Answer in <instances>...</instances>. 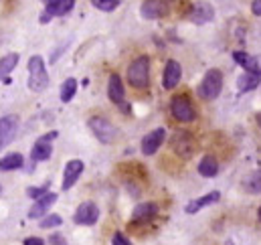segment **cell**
Masks as SVG:
<instances>
[{"label":"cell","mask_w":261,"mask_h":245,"mask_svg":"<svg viewBox=\"0 0 261 245\" xmlns=\"http://www.w3.org/2000/svg\"><path fill=\"white\" fill-rule=\"evenodd\" d=\"M128 81L136 89H146L150 83V59L146 55L134 59L128 67Z\"/></svg>","instance_id":"obj_1"},{"label":"cell","mask_w":261,"mask_h":245,"mask_svg":"<svg viewBox=\"0 0 261 245\" xmlns=\"http://www.w3.org/2000/svg\"><path fill=\"white\" fill-rule=\"evenodd\" d=\"M49 85V73L43 57L35 55L29 59V87L31 91H43Z\"/></svg>","instance_id":"obj_2"},{"label":"cell","mask_w":261,"mask_h":245,"mask_svg":"<svg viewBox=\"0 0 261 245\" xmlns=\"http://www.w3.org/2000/svg\"><path fill=\"white\" fill-rule=\"evenodd\" d=\"M221 89H223V73L219 69H208L200 81L198 95L202 100H215V97H219Z\"/></svg>","instance_id":"obj_3"},{"label":"cell","mask_w":261,"mask_h":245,"mask_svg":"<svg viewBox=\"0 0 261 245\" xmlns=\"http://www.w3.org/2000/svg\"><path fill=\"white\" fill-rule=\"evenodd\" d=\"M170 112L172 116L182 124H189V122H195L196 120V110L195 106L191 104V100L187 95H176L172 97L170 102Z\"/></svg>","instance_id":"obj_4"},{"label":"cell","mask_w":261,"mask_h":245,"mask_svg":"<svg viewBox=\"0 0 261 245\" xmlns=\"http://www.w3.org/2000/svg\"><path fill=\"white\" fill-rule=\"evenodd\" d=\"M89 130L93 132V136L101 142V144H110V142H114L116 140V128H114V124L110 122V120H106V118H101V116H93V118H89Z\"/></svg>","instance_id":"obj_5"},{"label":"cell","mask_w":261,"mask_h":245,"mask_svg":"<svg viewBox=\"0 0 261 245\" xmlns=\"http://www.w3.org/2000/svg\"><path fill=\"white\" fill-rule=\"evenodd\" d=\"M57 136H59L57 132H49V134L41 136V138L35 142L33 150H31V160H33V162L49 160V158H51V154H53V140H55Z\"/></svg>","instance_id":"obj_6"},{"label":"cell","mask_w":261,"mask_h":245,"mask_svg":"<svg viewBox=\"0 0 261 245\" xmlns=\"http://www.w3.org/2000/svg\"><path fill=\"white\" fill-rule=\"evenodd\" d=\"M170 144H172V150H174L180 158H191V156L195 154V140H193V136H191L189 132H185V130L176 132V134L172 136Z\"/></svg>","instance_id":"obj_7"},{"label":"cell","mask_w":261,"mask_h":245,"mask_svg":"<svg viewBox=\"0 0 261 245\" xmlns=\"http://www.w3.org/2000/svg\"><path fill=\"white\" fill-rule=\"evenodd\" d=\"M97 219H99V209H97V205L91 203V201L81 203V205L77 207L75 215H73V221H75L77 225H93Z\"/></svg>","instance_id":"obj_8"},{"label":"cell","mask_w":261,"mask_h":245,"mask_svg":"<svg viewBox=\"0 0 261 245\" xmlns=\"http://www.w3.org/2000/svg\"><path fill=\"white\" fill-rule=\"evenodd\" d=\"M73 4H75V0H51V2H47L45 10H43V14H41V22L45 24V22H49L53 16H65L67 12H71Z\"/></svg>","instance_id":"obj_9"},{"label":"cell","mask_w":261,"mask_h":245,"mask_svg":"<svg viewBox=\"0 0 261 245\" xmlns=\"http://www.w3.org/2000/svg\"><path fill=\"white\" fill-rule=\"evenodd\" d=\"M164 138H166V130H164V128H156V130H152L150 134H146V136L142 138V154H146V156L156 154L158 148L162 146Z\"/></svg>","instance_id":"obj_10"},{"label":"cell","mask_w":261,"mask_h":245,"mask_svg":"<svg viewBox=\"0 0 261 245\" xmlns=\"http://www.w3.org/2000/svg\"><path fill=\"white\" fill-rule=\"evenodd\" d=\"M140 12H142V16L148 18V20L162 18V16H166V12H168V2H166V0H144Z\"/></svg>","instance_id":"obj_11"},{"label":"cell","mask_w":261,"mask_h":245,"mask_svg":"<svg viewBox=\"0 0 261 245\" xmlns=\"http://www.w3.org/2000/svg\"><path fill=\"white\" fill-rule=\"evenodd\" d=\"M180 77H182V67L180 63L170 59L164 67V75H162V83L166 89H174L178 83H180Z\"/></svg>","instance_id":"obj_12"},{"label":"cell","mask_w":261,"mask_h":245,"mask_svg":"<svg viewBox=\"0 0 261 245\" xmlns=\"http://www.w3.org/2000/svg\"><path fill=\"white\" fill-rule=\"evenodd\" d=\"M108 97H110L116 106H124L126 91H124L122 77H120L118 73H112V75H110V81H108Z\"/></svg>","instance_id":"obj_13"},{"label":"cell","mask_w":261,"mask_h":245,"mask_svg":"<svg viewBox=\"0 0 261 245\" xmlns=\"http://www.w3.org/2000/svg\"><path fill=\"white\" fill-rule=\"evenodd\" d=\"M16 130H18V120L14 116H6V118H0V150L12 142V138L16 136Z\"/></svg>","instance_id":"obj_14"},{"label":"cell","mask_w":261,"mask_h":245,"mask_svg":"<svg viewBox=\"0 0 261 245\" xmlns=\"http://www.w3.org/2000/svg\"><path fill=\"white\" fill-rule=\"evenodd\" d=\"M215 16V10L208 2H196L195 6L191 8L189 12V18L195 22V24H204V22H211Z\"/></svg>","instance_id":"obj_15"},{"label":"cell","mask_w":261,"mask_h":245,"mask_svg":"<svg viewBox=\"0 0 261 245\" xmlns=\"http://www.w3.org/2000/svg\"><path fill=\"white\" fill-rule=\"evenodd\" d=\"M55 203H57V194H55V192H45V194H43L41 199H37V203L31 207L29 217H31V219H39V217H43Z\"/></svg>","instance_id":"obj_16"},{"label":"cell","mask_w":261,"mask_h":245,"mask_svg":"<svg viewBox=\"0 0 261 245\" xmlns=\"http://www.w3.org/2000/svg\"><path fill=\"white\" fill-rule=\"evenodd\" d=\"M158 215V205L156 203H142L134 209V215H132V221L134 223H148L152 221L154 217Z\"/></svg>","instance_id":"obj_17"},{"label":"cell","mask_w":261,"mask_h":245,"mask_svg":"<svg viewBox=\"0 0 261 245\" xmlns=\"http://www.w3.org/2000/svg\"><path fill=\"white\" fill-rule=\"evenodd\" d=\"M83 173V162L81 160H69L65 166V173H63V190H69L73 184L77 183V179L81 177Z\"/></svg>","instance_id":"obj_18"},{"label":"cell","mask_w":261,"mask_h":245,"mask_svg":"<svg viewBox=\"0 0 261 245\" xmlns=\"http://www.w3.org/2000/svg\"><path fill=\"white\" fill-rule=\"evenodd\" d=\"M259 81H261V69H257V71H245L239 77V81H237V89H239V93L253 91L259 85Z\"/></svg>","instance_id":"obj_19"},{"label":"cell","mask_w":261,"mask_h":245,"mask_svg":"<svg viewBox=\"0 0 261 245\" xmlns=\"http://www.w3.org/2000/svg\"><path fill=\"white\" fill-rule=\"evenodd\" d=\"M219 199H221V192H219V190H213V192H208V194H204V197H200V199L191 201V203L187 205V213H189V215H195L202 207H208V205L217 203Z\"/></svg>","instance_id":"obj_20"},{"label":"cell","mask_w":261,"mask_h":245,"mask_svg":"<svg viewBox=\"0 0 261 245\" xmlns=\"http://www.w3.org/2000/svg\"><path fill=\"white\" fill-rule=\"evenodd\" d=\"M24 166V158L18 152L6 154L4 158H0V170H18Z\"/></svg>","instance_id":"obj_21"},{"label":"cell","mask_w":261,"mask_h":245,"mask_svg":"<svg viewBox=\"0 0 261 245\" xmlns=\"http://www.w3.org/2000/svg\"><path fill=\"white\" fill-rule=\"evenodd\" d=\"M198 173H200L202 177H206V179L217 177V173H219V162H217V158H215V156H204V158L198 162Z\"/></svg>","instance_id":"obj_22"},{"label":"cell","mask_w":261,"mask_h":245,"mask_svg":"<svg viewBox=\"0 0 261 245\" xmlns=\"http://www.w3.org/2000/svg\"><path fill=\"white\" fill-rule=\"evenodd\" d=\"M233 59L239 63L245 71H257V69H259L257 59L251 57V55H247V53H243V51H235V53H233Z\"/></svg>","instance_id":"obj_23"},{"label":"cell","mask_w":261,"mask_h":245,"mask_svg":"<svg viewBox=\"0 0 261 245\" xmlns=\"http://www.w3.org/2000/svg\"><path fill=\"white\" fill-rule=\"evenodd\" d=\"M16 63H18V55L16 53H8L6 57L0 59V81L6 79L12 73V69L16 67Z\"/></svg>","instance_id":"obj_24"},{"label":"cell","mask_w":261,"mask_h":245,"mask_svg":"<svg viewBox=\"0 0 261 245\" xmlns=\"http://www.w3.org/2000/svg\"><path fill=\"white\" fill-rule=\"evenodd\" d=\"M75 93H77V79L69 77V79L63 81V85H61V102L69 104L75 97Z\"/></svg>","instance_id":"obj_25"},{"label":"cell","mask_w":261,"mask_h":245,"mask_svg":"<svg viewBox=\"0 0 261 245\" xmlns=\"http://www.w3.org/2000/svg\"><path fill=\"white\" fill-rule=\"evenodd\" d=\"M91 4L99 10H103V12H112L120 6V0H91Z\"/></svg>","instance_id":"obj_26"},{"label":"cell","mask_w":261,"mask_h":245,"mask_svg":"<svg viewBox=\"0 0 261 245\" xmlns=\"http://www.w3.org/2000/svg\"><path fill=\"white\" fill-rule=\"evenodd\" d=\"M63 223V219L59 217V215H49V217H45L43 221H41V227L43 229H53V227H59Z\"/></svg>","instance_id":"obj_27"},{"label":"cell","mask_w":261,"mask_h":245,"mask_svg":"<svg viewBox=\"0 0 261 245\" xmlns=\"http://www.w3.org/2000/svg\"><path fill=\"white\" fill-rule=\"evenodd\" d=\"M45 192H49V184H43V186H29L27 188V194L31 199H41Z\"/></svg>","instance_id":"obj_28"},{"label":"cell","mask_w":261,"mask_h":245,"mask_svg":"<svg viewBox=\"0 0 261 245\" xmlns=\"http://www.w3.org/2000/svg\"><path fill=\"white\" fill-rule=\"evenodd\" d=\"M112 245H132V243L124 233H114V237H112Z\"/></svg>","instance_id":"obj_29"},{"label":"cell","mask_w":261,"mask_h":245,"mask_svg":"<svg viewBox=\"0 0 261 245\" xmlns=\"http://www.w3.org/2000/svg\"><path fill=\"white\" fill-rule=\"evenodd\" d=\"M49 243H53V245H67V241H65V237H63V235H59V233H53V235L49 237Z\"/></svg>","instance_id":"obj_30"},{"label":"cell","mask_w":261,"mask_h":245,"mask_svg":"<svg viewBox=\"0 0 261 245\" xmlns=\"http://www.w3.org/2000/svg\"><path fill=\"white\" fill-rule=\"evenodd\" d=\"M22 245H45V241L39 239V237H27V239L22 241Z\"/></svg>","instance_id":"obj_31"},{"label":"cell","mask_w":261,"mask_h":245,"mask_svg":"<svg viewBox=\"0 0 261 245\" xmlns=\"http://www.w3.org/2000/svg\"><path fill=\"white\" fill-rule=\"evenodd\" d=\"M251 10H253L255 16H261V0H253L251 2Z\"/></svg>","instance_id":"obj_32"},{"label":"cell","mask_w":261,"mask_h":245,"mask_svg":"<svg viewBox=\"0 0 261 245\" xmlns=\"http://www.w3.org/2000/svg\"><path fill=\"white\" fill-rule=\"evenodd\" d=\"M257 215H259V221H261V207H259V211H257Z\"/></svg>","instance_id":"obj_33"},{"label":"cell","mask_w":261,"mask_h":245,"mask_svg":"<svg viewBox=\"0 0 261 245\" xmlns=\"http://www.w3.org/2000/svg\"><path fill=\"white\" fill-rule=\"evenodd\" d=\"M43 2H45V4H47V2H51V0H43Z\"/></svg>","instance_id":"obj_34"},{"label":"cell","mask_w":261,"mask_h":245,"mask_svg":"<svg viewBox=\"0 0 261 245\" xmlns=\"http://www.w3.org/2000/svg\"><path fill=\"white\" fill-rule=\"evenodd\" d=\"M0 192H2V186H0Z\"/></svg>","instance_id":"obj_35"},{"label":"cell","mask_w":261,"mask_h":245,"mask_svg":"<svg viewBox=\"0 0 261 245\" xmlns=\"http://www.w3.org/2000/svg\"><path fill=\"white\" fill-rule=\"evenodd\" d=\"M259 124H261V116H259Z\"/></svg>","instance_id":"obj_36"}]
</instances>
